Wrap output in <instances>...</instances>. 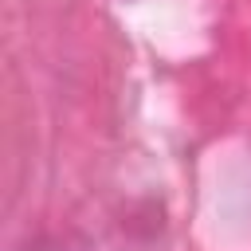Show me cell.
I'll return each mask as SVG.
<instances>
[{
  "instance_id": "obj_1",
  "label": "cell",
  "mask_w": 251,
  "mask_h": 251,
  "mask_svg": "<svg viewBox=\"0 0 251 251\" xmlns=\"http://www.w3.org/2000/svg\"><path fill=\"white\" fill-rule=\"evenodd\" d=\"M24 251H86V247H71V243H35V247H24Z\"/></svg>"
}]
</instances>
